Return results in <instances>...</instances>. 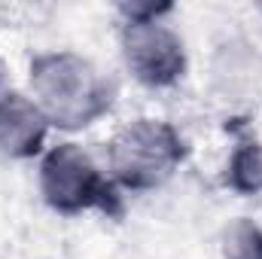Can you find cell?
I'll list each match as a JSON object with an SVG mask.
<instances>
[{
  "mask_svg": "<svg viewBox=\"0 0 262 259\" xmlns=\"http://www.w3.org/2000/svg\"><path fill=\"white\" fill-rule=\"evenodd\" d=\"M34 104L61 128H82L104 116L113 104V85L107 76L76 52H49L31 61Z\"/></svg>",
  "mask_w": 262,
  "mask_h": 259,
  "instance_id": "obj_1",
  "label": "cell"
},
{
  "mask_svg": "<svg viewBox=\"0 0 262 259\" xmlns=\"http://www.w3.org/2000/svg\"><path fill=\"white\" fill-rule=\"evenodd\" d=\"M183 162V140L168 122L137 119L110 140V171L125 189L162 186Z\"/></svg>",
  "mask_w": 262,
  "mask_h": 259,
  "instance_id": "obj_2",
  "label": "cell"
},
{
  "mask_svg": "<svg viewBox=\"0 0 262 259\" xmlns=\"http://www.w3.org/2000/svg\"><path fill=\"white\" fill-rule=\"evenodd\" d=\"M40 189L43 198L61 213H76L89 207L116 210V189L76 143H61L43 159Z\"/></svg>",
  "mask_w": 262,
  "mask_h": 259,
  "instance_id": "obj_3",
  "label": "cell"
},
{
  "mask_svg": "<svg viewBox=\"0 0 262 259\" xmlns=\"http://www.w3.org/2000/svg\"><path fill=\"white\" fill-rule=\"evenodd\" d=\"M122 52L131 73L146 85H171L186 67L180 37L159 18H128L122 31Z\"/></svg>",
  "mask_w": 262,
  "mask_h": 259,
  "instance_id": "obj_4",
  "label": "cell"
},
{
  "mask_svg": "<svg viewBox=\"0 0 262 259\" xmlns=\"http://www.w3.org/2000/svg\"><path fill=\"white\" fill-rule=\"evenodd\" d=\"M46 137V116L40 107L15 92L0 95V153L6 156H34Z\"/></svg>",
  "mask_w": 262,
  "mask_h": 259,
  "instance_id": "obj_5",
  "label": "cell"
},
{
  "mask_svg": "<svg viewBox=\"0 0 262 259\" xmlns=\"http://www.w3.org/2000/svg\"><path fill=\"white\" fill-rule=\"evenodd\" d=\"M229 186L238 192H259L262 189V146L241 143L229 162Z\"/></svg>",
  "mask_w": 262,
  "mask_h": 259,
  "instance_id": "obj_6",
  "label": "cell"
},
{
  "mask_svg": "<svg viewBox=\"0 0 262 259\" xmlns=\"http://www.w3.org/2000/svg\"><path fill=\"white\" fill-rule=\"evenodd\" d=\"M226 259H262V229L250 220H238L223 235Z\"/></svg>",
  "mask_w": 262,
  "mask_h": 259,
  "instance_id": "obj_7",
  "label": "cell"
},
{
  "mask_svg": "<svg viewBox=\"0 0 262 259\" xmlns=\"http://www.w3.org/2000/svg\"><path fill=\"white\" fill-rule=\"evenodd\" d=\"M0 95H6V76H3V67H0Z\"/></svg>",
  "mask_w": 262,
  "mask_h": 259,
  "instance_id": "obj_8",
  "label": "cell"
}]
</instances>
